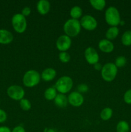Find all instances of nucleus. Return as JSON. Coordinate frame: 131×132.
I'll list each match as a JSON object with an SVG mask.
<instances>
[{
	"mask_svg": "<svg viewBox=\"0 0 131 132\" xmlns=\"http://www.w3.org/2000/svg\"><path fill=\"white\" fill-rule=\"evenodd\" d=\"M119 30L118 27H110L107 30L106 33H105V37H106L107 39L109 40V41L113 40L118 37L119 35Z\"/></svg>",
	"mask_w": 131,
	"mask_h": 132,
	"instance_id": "nucleus-17",
	"label": "nucleus"
},
{
	"mask_svg": "<svg viewBox=\"0 0 131 132\" xmlns=\"http://www.w3.org/2000/svg\"><path fill=\"white\" fill-rule=\"evenodd\" d=\"M121 43L124 46H129L131 45V30H127L121 36Z\"/></svg>",
	"mask_w": 131,
	"mask_h": 132,
	"instance_id": "nucleus-23",
	"label": "nucleus"
},
{
	"mask_svg": "<svg viewBox=\"0 0 131 132\" xmlns=\"http://www.w3.org/2000/svg\"><path fill=\"white\" fill-rule=\"evenodd\" d=\"M57 72L52 68H47L44 70L41 73V78L44 81H51L55 78Z\"/></svg>",
	"mask_w": 131,
	"mask_h": 132,
	"instance_id": "nucleus-15",
	"label": "nucleus"
},
{
	"mask_svg": "<svg viewBox=\"0 0 131 132\" xmlns=\"http://www.w3.org/2000/svg\"><path fill=\"white\" fill-rule=\"evenodd\" d=\"M71 46V39L66 35H62L56 41L57 48L61 52H66Z\"/></svg>",
	"mask_w": 131,
	"mask_h": 132,
	"instance_id": "nucleus-9",
	"label": "nucleus"
},
{
	"mask_svg": "<svg viewBox=\"0 0 131 132\" xmlns=\"http://www.w3.org/2000/svg\"><path fill=\"white\" fill-rule=\"evenodd\" d=\"M70 15L71 19H78L82 15V9L78 6H74L70 10Z\"/></svg>",
	"mask_w": 131,
	"mask_h": 132,
	"instance_id": "nucleus-21",
	"label": "nucleus"
},
{
	"mask_svg": "<svg viewBox=\"0 0 131 132\" xmlns=\"http://www.w3.org/2000/svg\"><path fill=\"white\" fill-rule=\"evenodd\" d=\"M0 132H12V130L7 126H0Z\"/></svg>",
	"mask_w": 131,
	"mask_h": 132,
	"instance_id": "nucleus-32",
	"label": "nucleus"
},
{
	"mask_svg": "<svg viewBox=\"0 0 131 132\" xmlns=\"http://www.w3.org/2000/svg\"><path fill=\"white\" fill-rule=\"evenodd\" d=\"M127 63V59L125 56L121 55V56H118V57L116 59L115 62H114V64L117 68H122V67H125Z\"/></svg>",
	"mask_w": 131,
	"mask_h": 132,
	"instance_id": "nucleus-25",
	"label": "nucleus"
},
{
	"mask_svg": "<svg viewBox=\"0 0 131 132\" xmlns=\"http://www.w3.org/2000/svg\"><path fill=\"white\" fill-rule=\"evenodd\" d=\"M105 20L109 25L117 27L120 24V14L114 6H109L105 12Z\"/></svg>",
	"mask_w": 131,
	"mask_h": 132,
	"instance_id": "nucleus-2",
	"label": "nucleus"
},
{
	"mask_svg": "<svg viewBox=\"0 0 131 132\" xmlns=\"http://www.w3.org/2000/svg\"><path fill=\"white\" fill-rule=\"evenodd\" d=\"M37 12L41 15H46L50 10V3L47 0H40L37 4Z\"/></svg>",
	"mask_w": 131,
	"mask_h": 132,
	"instance_id": "nucleus-14",
	"label": "nucleus"
},
{
	"mask_svg": "<svg viewBox=\"0 0 131 132\" xmlns=\"http://www.w3.org/2000/svg\"><path fill=\"white\" fill-rule=\"evenodd\" d=\"M7 119V114L3 110L0 109V123L5 122Z\"/></svg>",
	"mask_w": 131,
	"mask_h": 132,
	"instance_id": "nucleus-29",
	"label": "nucleus"
},
{
	"mask_svg": "<svg viewBox=\"0 0 131 132\" xmlns=\"http://www.w3.org/2000/svg\"><path fill=\"white\" fill-rule=\"evenodd\" d=\"M113 114V111L109 107H106L104 108V109L101 110L100 112V118L103 120V121H109L110 119Z\"/></svg>",
	"mask_w": 131,
	"mask_h": 132,
	"instance_id": "nucleus-20",
	"label": "nucleus"
},
{
	"mask_svg": "<svg viewBox=\"0 0 131 132\" xmlns=\"http://www.w3.org/2000/svg\"><path fill=\"white\" fill-rule=\"evenodd\" d=\"M12 25L17 33H24L27 28L26 19L20 13L14 14L12 18Z\"/></svg>",
	"mask_w": 131,
	"mask_h": 132,
	"instance_id": "nucleus-6",
	"label": "nucleus"
},
{
	"mask_svg": "<svg viewBox=\"0 0 131 132\" xmlns=\"http://www.w3.org/2000/svg\"><path fill=\"white\" fill-rule=\"evenodd\" d=\"M90 4L92 8L98 11H101L104 9L106 5L105 0H91L89 1Z\"/></svg>",
	"mask_w": 131,
	"mask_h": 132,
	"instance_id": "nucleus-19",
	"label": "nucleus"
},
{
	"mask_svg": "<svg viewBox=\"0 0 131 132\" xmlns=\"http://www.w3.org/2000/svg\"><path fill=\"white\" fill-rule=\"evenodd\" d=\"M118 73V68L114 63H107L103 66L101 76L103 79L107 82H111L116 78Z\"/></svg>",
	"mask_w": 131,
	"mask_h": 132,
	"instance_id": "nucleus-5",
	"label": "nucleus"
},
{
	"mask_svg": "<svg viewBox=\"0 0 131 132\" xmlns=\"http://www.w3.org/2000/svg\"><path fill=\"white\" fill-rule=\"evenodd\" d=\"M130 126L128 122L125 121H120L116 125L117 132H129Z\"/></svg>",
	"mask_w": 131,
	"mask_h": 132,
	"instance_id": "nucleus-22",
	"label": "nucleus"
},
{
	"mask_svg": "<svg viewBox=\"0 0 131 132\" xmlns=\"http://www.w3.org/2000/svg\"><path fill=\"white\" fill-rule=\"evenodd\" d=\"M54 103L59 108H65L68 104V97L66 96L65 94H57L56 97L54 99Z\"/></svg>",
	"mask_w": 131,
	"mask_h": 132,
	"instance_id": "nucleus-16",
	"label": "nucleus"
},
{
	"mask_svg": "<svg viewBox=\"0 0 131 132\" xmlns=\"http://www.w3.org/2000/svg\"><path fill=\"white\" fill-rule=\"evenodd\" d=\"M44 132H56L55 130L53 128H46Z\"/></svg>",
	"mask_w": 131,
	"mask_h": 132,
	"instance_id": "nucleus-34",
	"label": "nucleus"
},
{
	"mask_svg": "<svg viewBox=\"0 0 131 132\" xmlns=\"http://www.w3.org/2000/svg\"><path fill=\"white\" fill-rule=\"evenodd\" d=\"M19 105H20L21 108L24 111L30 110L31 109V107H32L30 101L28 99H24V98H23L19 101Z\"/></svg>",
	"mask_w": 131,
	"mask_h": 132,
	"instance_id": "nucleus-24",
	"label": "nucleus"
},
{
	"mask_svg": "<svg viewBox=\"0 0 131 132\" xmlns=\"http://www.w3.org/2000/svg\"><path fill=\"white\" fill-rule=\"evenodd\" d=\"M81 24L78 19H69L66 21L63 26L64 33L69 37H74L78 36L81 30Z\"/></svg>",
	"mask_w": 131,
	"mask_h": 132,
	"instance_id": "nucleus-1",
	"label": "nucleus"
},
{
	"mask_svg": "<svg viewBox=\"0 0 131 132\" xmlns=\"http://www.w3.org/2000/svg\"><path fill=\"white\" fill-rule=\"evenodd\" d=\"M59 59L62 63H67L70 61L71 56L66 52H61L59 54Z\"/></svg>",
	"mask_w": 131,
	"mask_h": 132,
	"instance_id": "nucleus-26",
	"label": "nucleus"
},
{
	"mask_svg": "<svg viewBox=\"0 0 131 132\" xmlns=\"http://www.w3.org/2000/svg\"><path fill=\"white\" fill-rule=\"evenodd\" d=\"M73 86V79L69 76H64L57 81L55 88L59 94H66L71 91Z\"/></svg>",
	"mask_w": 131,
	"mask_h": 132,
	"instance_id": "nucleus-4",
	"label": "nucleus"
},
{
	"mask_svg": "<svg viewBox=\"0 0 131 132\" xmlns=\"http://www.w3.org/2000/svg\"><path fill=\"white\" fill-rule=\"evenodd\" d=\"M130 123H131V121H130Z\"/></svg>",
	"mask_w": 131,
	"mask_h": 132,
	"instance_id": "nucleus-35",
	"label": "nucleus"
},
{
	"mask_svg": "<svg viewBox=\"0 0 131 132\" xmlns=\"http://www.w3.org/2000/svg\"><path fill=\"white\" fill-rule=\"evenodd\" d=\"M41 78L40 73L37 71L35 70H30L23 76V83L26 87L33 88L39 83Z\"/></svg>",
	"mask_w": 131,
	"mask_h": 132,
	"instance_id": "nucleus-3",
	"label": "nucleus"
},
{
	"mask_svg": "<svg viewBox=\"0 0 131 132\" xmlns=\"http://www.w3.org/2000/svg\"><path fill=\"white\" fill-rule=\"evenodd\" d=\"M84 57L86 61L89 64L95 65V64L98 63L99 55L96 50L91 46H89L86 49L84 52Z\"/></svg>",
	"mask_w": 131,
	"mask_h": 132,
	"instance_id": "nucleus-10",
	"label": "nucleus"
},
{
	"mask_svg": "<svg viewBox=\"0 0 131 132\" xmlns=\"http://www.w3.org/2000/svg\"><path fill=\"white\" fill-rule=\"evenodd\" d=\"M14 36L12 32L6 29H0V44L8 45L12 42Z\"/></svg>",
	"mask_w": 131,
	"mask_h": 132,
	"instance_id": "nucleus-13",
	"label": "nucleus"
},
{
	"mask_svg": "<svg viewBox=\"0 0 131 132\" xmlns=\"http://www.w3.org/2000/svg\"><path fill=\"white\" fill-rule=\"evenodd\" d=\"M103 66H101V64L100 63H98L96 64H95L94 65V68L96 70H101V68H102Z\"/></svg>",
	"mask_w": 131,
	"mask_h": 132,
	"instance_id": "nucleus-33",
	"label": "nucleus"
},
{
	"mask_svg": "<svg viewBox=\"0 0 131 132\" xmlns=\"http://www.w3.org/2000/svg\"><path fill=\"white\" fill-rule=\"evenodd\" d=\"M81 27L89 31H92L96 28L98 23L96 19L91 15H85L80 21Z\"/></svg>",
	"mask_w": 131,
	"mask_h": 132,
	"instance_id": "nucleus-8",
	"label": "nucleus"
},
{
	"mask_svg": "<svg viewBox=\"0 0 131 132\" xmlns=\"http://www.w3.org/2000/svg\"><path fill=\"white\" fill-rule=\"evenodd\" d=\"M57 95V91L54 87H49L45 90L44 96L48 101H53L55 99Z\"/></svg>",
	"mask_w": 131,
	"mask_h": 132,
	"instance_id": "nucleus-18",
	"label": "nucleus"
},
{
	"mask_svg": "<svg viewBox=\"0 0 131 132\" xmlns=\"http://www.w3.org/2000/svg\"><path fill=\"white\" fill-rule=\"evenodd\" d=\"M77 89H78V92L82 94V93L87 92L89 90V88L88 86L85 85V84H80V85H79L78 86Z\"/></svg>",
	"mask_w": 131,
	"mask_h": 132,
	"instance_id": "nucleus-28",
	"label": "nucleus"
},
{
	"mask_svg": "<svg viewBox=\"0 0 131 132\" xmlns=\"http://www.w3.org/2000/svg\"><path fill=\"white\" fill-rule=\"evenodd\" d=\"M98 48L103 52L109 54L114 50V46L112 41H109L107 39H104L99 41Z\"/></svg>",
	"mask_w": 131,
	"mask_h": 132,
	"instance_id": "nucleus-12",
	"label": "nucleus"
},
{
	"mask_svg": "<svg viewBox=\"0 0 131 132\" xmlns=\"http://www.w3.org/2000/svg\"><path fill=\"white\" fill-rule=\"evenodd\" d=\"M6 94L10 99L20 101L24 98L25 91L23 88L19 85H12L7 88Z\"/></svg>",
	"mask_w": 131,
	"mask_h": 132,
	"instance_id": "nucleus-7",
	"label": "nucleus"
},
{
	"mask_svg": "<svg viewBox=\"0 0 131 132\" xmlns=\"http://www.w3.org/2000/svg\"><path fill=\"white\" fill-rule=\"evenodd\" d=\"M123 100L127 104H131V89L125 92L123 95Z\"/></svg>",
	"mask_w": 131,
	"mask_h": 132,
	"instance_id": "nucleus-27",
	"label": "nucleus"
},
{
	"mask_svg": "<svg viewBox=\"0 0 131 132\" xmlns=\"http://www.w3.org/2000/svg\"><path fill=\"white\" fill-rule=\"evenodd\" d=\"M68 103L74 107H79L83 104L84 98L82 94L78 92H73L70 93L68 97Z\"/></svg>",
	"mask_w": 131,
	"mask_h": 132,
	"instance_id": "nucleus-11",
	"label": "nucleus"
},
{
	"mask_svg": "<svg viewBox=\"0 0 131 132\" xmlns=\"http://www.w3.org/2000/svg\"><path fill=\"white\" fill-rule=\"evenodd\" d=\"M21 14L26 18V17L28 16L31 14V9L28 6H26V7L23 8Z\"/></svg>",
	"mask_w": 131,
	"mask_h": 132,
	"instance_id": "nucleus-30",
	"label": "nucleus"
},
{
	"mask_svg": "<svg viewBox=\"0 0 131 132\" xmlns=\"http://www.w3.org/2000/svg\"><path fill=\"white\" fill-rule=\"evenodd\" d=\"M12 132H26V131L22 126H17L12 130Z\"/></svg>",
	"mask_w": 131,
	"mask_h": 132,
	"instance_id": "nucleus-31",
	"label": "nucleus"
}]
</instances>
